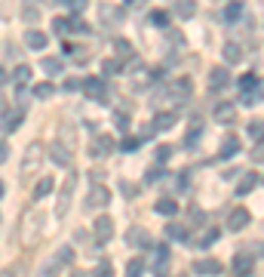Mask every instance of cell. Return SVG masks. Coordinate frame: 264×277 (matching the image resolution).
<instances>
[{"label":"cell","instance_id":"1","mask_svg":"<svg viewBox=\"0 0 264 277\" xmlns=\"http://www.w3.org/2000/svg\"><path fill=\"white\" fill-rule=\"evenodd\" d=\"M40 228H43V213H37V210H25L22 225H18V237H22V244H34V241L40 237Z\"/></svg>","mask_w":264,"mask_h":277},{"label":"cell","instance_id":"2","mask_svg":"<svg viewBox=\"0 0 264 277\" xmlns=\"http://www.w3.org/2000/svg\"><path fill=\"white\" fill-rule=\"evenodd\" d=\"M74 188H77V173H68V179L58 188V200H55V219H65L71 213V200H74Z\"/></svg>","mask_w":264,"mask_h":277},{"label":"cell","instance_id":"3","mask_svg":"<svg viewBox=\"0 0 264 277\" xmlns=\"http://www.w3.org/2000/svg\"><path fill=\"white\" fill-rule=\"evenodd\" d=\"M126 244H129V247H135V250H151V247H154L151 234H148L141 225H132V228L126 231Z\"/></svg>","mask_w":264,"mask_h":277},{"label":"cell","instance_id":"4","mask_svg":"<svg viewBox=\"0 0 264 277\" xmlns=\"http://www.w3.org/2000/svg\"><path fill=\"white\" fill-rule=\"evenodd\" d=\"M228 83H231V68H228V65H215V68L209 71V89H212V93H221Z\"/></svg>","mask_w":264,"mask_h":277},{"label":"cell","instance_id":"5","mask_svg":"<svg viewBox=\"0 0 264 277\" xmlns=\"http://www.w3.org/2000/svg\"><path fill=\"white\" fill-rule=\"evenodd\" d=\"M83 89H86V96L95 99V102H105V99H108V83H105L101 77H86V80H83Z\"/></svg>","mask_w":264,"mask_h":277},{"label":"cell","instance_id":"6","mask_svg":"<svg viewBox=\"0 0 264 277\" xmlns=\"http://www.w3.org/2000/svg\"><path fill=\"white\" fill-rule=\"evenodd\" d=\"M49 157H52V163H55V167H65V170L74 163V151H71L68 145H62V142H52Z\"/></svg>","mask_w":264,"mask_h":277},{"label":"cell","instance_id":"7","mask_svg":"<svg viewBox=\"0 0 264 277\" xmlns=\"http://www.w3.org/2000/svg\"><path fill=\"white\" fill-rule=\"evenodd\" d=\"M249 222H252V213L246 207H237V210L228 213V231H243Z\"/></svg>","mask_w":264,"mask_h":277},{"label":"cell","instance_id":"8","mask_svg":"<svg viewBox=\"0 0 264 277\" xmlns=\"http://www.w3.org/2000/svg\"><path fill=\"white\" fill-rule=\"evenodd\" d=\"M40 157H43V145H40V142L28 145V151H25V163H22V176H28L31 170H37V167H40Z\"/></svg>","mask_w":264,"mask_h":277},{"label":"cell","instance_id":"9","mask_svg":"<svg viewBox=\"0 0 264 277\" xmlns=\"http://www.w3.org/2000/svg\"><path fill=\"white\" fill-rule=\"evenodd\" d=\"M108 200H111V191L108 188H101V185H95L92 191H89V197H86V210H105L108 207Z\"/></svg>","mask_w":264,"mask_h":277},{"label":"cell","instance_id":"10","mask_svg":"<svg viewBox=\"0 0 264 277\" xmlns=\"http://www.w3.org/2000/svg\"><path fill=\"white\" fill-rule=\"evenodd\" d=\"M114 237V222H111V216H98L95 219V241L98 244H108Z\"/></svg>","mask_w":264,"mask_h":277},{"label":"cell","instance_id":"11","mask_svg":"<svg viewBox=\"0 0 264 277\" xmlns=\"http://www.w3.org/2000/svg\"><path fill=\"white\" fill-rule=\"evenodd\" d=\"M111 151H114L111 136H95V139H92V145H89V154H92V157H108Z\"/></svg>","mask_w":264,"mask_h":277},{"label":"cell","instance_id":"12","mask_svg":"<svg viewBox=\"0 0 264 277\" xmlns=\"http://www.w3.org/2000/svg\"><path fill=\"white\" fill-rule=\"evenodd\" d=\"M101 25H108V28L123 25V9L120 6H101Z\"/></svg>","mask_w":264,"mask_h":277},{"label":"cell","instance_id":"13","mask_svg":"<svg viewBox=\"0 0 264 277\" xmlns=\"http://www.w3.org/2000/svg\"><path fill=\"white\" fill-rule=\"evenodd\" d=\"M46 43H49V40H46V34H43V31H37V28L25 34V46H28V49H37V52H40V49H46Z\"/></svg>","mask_w":264,"mask_h":277},{"label":"cell","instance_id":"14","mask_svg":"<svg viewBox=\"0 0 264 277\" xmlns=\"http://www.w3.org/2000/svg\"><path fill=\"white\" fill-rule=\"evenodd\" d=\"M175 120H178V117H175L172 111H163V114H157V117L151 120V130H154V133H163V130L175 126Z\"/></svg>","mask_w":264,"mask_h":277},{"label":"cell","instance_id":"15","mask_svg":"<svg viewBox=\"0 0 264 277\" xmlns=\"http://www.w3.org/2000/svg\"><path fill=\"white\" fill-rule=\"evenodd\" d=\"M154 213H160V216L172 219V216L178 213V200H172V197H160V200L154 204Z\"/></svg>","mask_w":264,"mask_h":277},{"label":"cell","instance_id":"16","mask_svg":"<svg viewBox=\"0 0 264 277\" xmlns=\"http://www.w3.org/2000/svg\"><path fill=\"white\" fill-rule=\"evenodd\" d=\"M258 182H261V176H258V173H246V176H243V182L237 185V194H252V191L258 188Z\"/></svg>","mask_w":264,"mask_h":277},{"label":"cell","instance_id":"17","mask_svg":"<svg viewBox=\"0 0 264 277\" xmlns=\"http://www.w3.org/2000/svg\"><path fill=\"white\" fill-rule=\"evenodd\" d=\"M175 15L178 19H194L197 15V0H175Z\"/></svg>","mask_w":264,"mask_h":277},{"label":"cell","instance_id":"18","mask_svg":"<svg viewBox=\"0 0 264 277\" xmlns=\"http://www.w3.org/2000/svg\"><path fill=\"white\" fill-rule=\"evenodd\" d=\"M194 271H197V274L212 277V274H218V271H221V262H218V259H203V262H197V265H194Z\"/></svg>","mask_w":264,"mask_h":277},{"label":"cell","instance_id":"19","mask_svg":"<svg viewBox=\"0 0 264 277\" xmlns=\"http://www.w3.org/2000/svg\"><path fill=\"white\" fill-rule=\"evenodd\" d=\"M240 59H243V49H240V43L228 40V43H225V62H228V68H231V65H237Z\"/></svg>","mask_w":264,"mask_h":277},{"label":"cell","instance_id":"20","mask_svg":"<svg viewBox=\"0 0 264 277\" xmlns=\"http://www.w3.org/2000/svg\"><path fill=\"white\" fill-rule=\"evenodd\" d=\"M166 237H169L172 244H185V241H188V231H185V225L169 222V225H166Z\"/></svg>","mask_w":264,"mask_h":277},{"label":"cell","instance_id":"21","mask_svg":"<svg viewBox=\"0 0 264 277\" xmlns=\"http://www.w3.org/2000/svg\"><path fill=\"white\" fill-rule=\"evenodd\" d=\"M0 277H28V262L25 259H15L12 265H6V271Z\"/></svg>","mask_w":264,"mask_h":277},{"label":"cell","instance_id":"22","mask_svg":"<svg viewBox=\"0 0 264 277\" xmlns=\"http://www.w3.org/2000/svg\"><path fill=\"white\" fill-rule=\"evenodd\" d=\"M243 9H246V6H243L240 0H234V3H228V6H225V12H221V19H225V22H237V19L243 15Z\"/></svg>","mask_w":264,"mask_h":277},{"label":"cell","instance_id":"23","mask_svg":"<svg viewBox=\"0 0 264 277\" xmlns=\"http://www.w3.org/2000/svg\"><path fill=\"white\" fill-rule=\"evenodd\" d=\"M237 151H240V142H237L234 136H228V139H225V145H221V151H218V157H221V160H228V157H234Z\"/></svg>","mask_w":264,"mask_h":277},{"label":"cell","instance_id":"24","mask_svg":"<svg viewBox=\"0 0 264 277\" xmlns=\"http://www.w3.org/2000/svg\"><path fill=\"white\" fill-rule=\"evenodd\" d=\"M154 256H157V274L163 277L166 274V265H169V247H157Z\"/></svg>","mask_w":264,"mask_h":277},{"label":"cell","instance_id":"25","mask_svg":"<svg viewBox=\"0 0 264 277\" xmlns=\"http://www.w3.org/2000/svg\"><path fill=\"white\" fill-rule=\"evenodd\" d=\"M148 22L157 25V28H166V25H169V12H166V9H151V12H148Z\"/></svg>","mask_w":264,"mask_h":277},{"label":"cell","instance_id":"26","mask_svg":"<svg viewBox=\"0 0 264 277\" xmlns=\"http://www.w3.org/2000/svg\"><path fill=\"white\" fill-rule=\"evenodd\" d=\"M40 65H43V71H46V74H49V77H52V74H55V77H58V74H62V71H65V62H62V59H43V62H40Z\"/></svg>","mask_w":264,"mask_h":277},{"label":"cell","instance_id":"27","mask_svg":"<svg viewBox=\"0 0 264 277\" xmlns=\"http://www.w3.org/2000/svg\"><path fill=\"white\" fill-rule=\"evenodd\" d=\"M22 120H25V114H22V111H12V117H3L0 126H3V133H12V130L22 126Z\"/></svg>","mask_w":264,"mask_h":277},{"label":"cell","instance_id":"28","mask_svg":"<svg viewBox=\"0 0 264 277\" xmlns=\"http://www.w3.org/2000/svg\"><path fill=\"white\" fill-rule=\"evenodd\" d=\"M52 188H55V182H52V179H40V182H37V188H34V200H43L46 194H52Z\"/></svg>","mask_w":264,"mask_h":277},{"label":"cell","instance_id":"29","mask_svg":"<svg viewBox=\"0 0 264 277\" xmlns=\"http://www.w3.org/2000/svg\"><path fill=\"white\" fill-rule=\"evenodd\" d=\"M258 86H261L258 74H243V77H240V89H243V93H249V89H258Z\"/></svg>","mask_w":264,"mask_h":277},{"label":"cell","instance_id":"30","mask_svg":"<svg viewBox=\"0 0 264 277\" xmlns=\"http://www.w3.org/2000/svg\"><path fill=\"white\" fill-rule=\"evenodd\" d=\"M215 120L231 123V120H234V105H231V102H228V105H218V108H215Z\"/></svg>","mask_w":264,"mask_h":277},{"label":"cell","instance_id":"31","mask_svg":"<svg viewBox=\"0 0 264 277\" xmlns=\"http://www.w3.org/2000/svg\"><path fill=\"white\" fill-rule=\"evenodd\" d=\"M218 234H221L218 228H209V231H206V234H203V237L197 241V247H200V250H206V247H212V244L218 241Z\"/></svg>","mask_w":264,"mask_h":277},{"label":"cell","instance_id":"32","mask_svg":"<svg viewBox=\"0 0 264 277\" xmlns=\"http://www.w3.org/2000/svg\"><path fill=\"white\" fill-rule=\"evenodd\" d=\"M234 271H237V274H249V271H252V259H249V256H237V259H234Z\"/></svg>","mask_w":264,"mask_h":277},{"label":"cell","instance_id":"33","mask_svg":"<svg viewBox=\"0 0 264 277\" xmlns=\"http://www.w3.org/2000/svg\"><path fill=\"white\" fill-rule=\"evenodd\" d=\"M145 271V262L141 259H129V265H126V277H141Z\"/></svg>","mask_w":264,"mask_h":277},{"label":"cell","instance_id":"34","mask_svg":"<svg viewBox=\"0 0 264 277\" xmlns=\"http://www.w3.org/2000/svg\"><path fill=\"white\" fill-rule=\"evenodd\" d=\"M12 77H15V83H18V86H25V83L31 80V68H28V65H18Z\"/></svg>","mask_w":264,"mask_h":277},{"label":"cell","instance_id":"35","mask_svg":"<svg viewBox=\"0 0 264 277\" xmlns=\"http://www.w3.org/2000/svg\"><path fill=\"white\" fill-rule=\"evenodd\" d=\"M52 93H55V86H52L49 80H46V83H37V86H34V96H37V99H49Z\"/></svg>","mask_w":264,"mask_h":277},{"label":"cell","instance_id":"36","mask_svg":"<svg viewBox=\"0 0 264 277\" xmlns=\"http://www.w3.org/2000/svg\"><path fill=\"white\" fill-rule=\"evenodd\" d=\"M188 96H191V80L181 77V80L175 83V99H188Z\"/></svg>","mask_w":264,"mask_h":277},{"label":"cell","instance_id":"37","mask_svg":"<svg viewBox=\"0 0 264 277\" xmlns=\"http://www.w3.org/2000/svg\"><path fill=\"white\" fill-rule=\"evenodd\" d=\"M197 139H200V120H194V126H191V133H188L185 145H188V148H194V145H197Z\"/></svg>","mask_w":264,"mask_h":277},{"label":"cell","instance_id":"38","mask_svg":"<svg viewBox=\"0 0 264 277\" xmlns=\"http://www.w3.org/2000/svg\"><path fill=\"white\" fill-rule=\"evenodd\" d=\"M138 145H141V139H135V136H126L123 142H120V148L129 154V151H138Z\"/></svg>","mask_w":264,"mask_h":277},{"label":"cell","instance_id":"39","mask_svg":"<svg viewBox=\"0 0 264 277\" xmlns=\"http://www.w3.org/2000/svg\"><path fill=\"white\" fill-rule=\"evenodd\" d=\"M92 277H114V265H111V262H98Z\"/></svg>","mask_w":264,"mask_h":277},{"label":"cell","instance_id":"40","mask_svg":"<svg viewBox=\"0 0 264 277\" xmlns=\"http://www.w3.org/2000/svg\"><path fill=\"white\" fill-rule=\"evenodd\" d=\"M68 28H71V31H83V34L89 31V25H86L83 19H77V15H74V19H68Z\"/></svg>","mask_w":264,"mask_h":277},{"label":"cell","instance_id":"41","mask_svg":"<svg viewBox=\"0 0 264 277\" xmlns=\"http://www.w3.org/2000/svg\"><path fill=\"white\" fill-rule=\"evenodd\" d=\"M258 102H261V93H258V89L243 93V105H258Z\"/></svg>","mask_w":264,"mask_h":277},{"label":"cell","instance_id":"42","mask_svg":"<svg viewBox=\"0 0 264 277\" xmlns=\"http://www.w3.org/2000/svg\"><path fill=\"white\" fill-rule=\"evenodd\" d=\"M58 262H62V265H71V262H74V250H71V247H62V250H58Z\"/></svg>","mask_w":264,"mask_h":277},{"label":"cell","instance_id":"43","mask_svg":"<svg viewBox=\"0 0 264 277\" xmlns=\"http://www.w3.org/2000/svg\"><path fill=\"white\" fill-rule=\"evenodd\" d=\"M169 157H172V148H169V145H160V148H157V163H166Z\"/></svg>","mask_w":264,"mask_h":277},{"label":"cell","instance_id":"44","mask_svg":"<svg viewBox=\"0 0 264 277\" xmlns=\"http://www.w3.org/2000/svg\"><path fill=\"white\" fill-rule=\"evenodd\" d=\"M120 188H123V197H138V185H132V182H120Z\"/></svg>","mask_w":264,"mask_h":277},{"label":"cell","instance_id":"45","mask_svg":"<svg viewBox=\"0 0 264 277\" xmlns=\"http://www.w3.org/2000/svg\"><path fill=\"white\" fill-rule=\"evenodd\" d=\"M22 12H25V15H22L25 22H37V19H40V15H37V6H28V3H25V9H22Z\"/></svg>","mask_w":264,"mask_h":277},{"label":"cell","instance_id":"46","mask_svg":"<svg viewBox=\"0 0 264 277\" xmlns=\"http://www.w3.org/2000/svg\"><path fill=\"white\" fill-rule=\"evenodd\" d=\"M77 86H80V77H68V80L62 83V89H65V93H77Z\"/></svg>","mask_w":264,"mask_h":277},{"label":"cell","instance_id":"47","mask_svg":"<svg viewBox=\"0 0 264 277\" xmlns=\"http://www.w3.org/2000/svg\"><path fill=\"white\" fill-rule=\"evenodd\" d=\"M160 176H163V167H151V170L145 173V182H157Z\"/></svg>","mask_w":264,"mask_h":277},{"label":"cell","instance_id":"48","mask_svg":"<svg viewBox=\"0 0 264 277\" xmlns=\"http://www.w3.org/2000/svg\"><path fill=\"white\" fill-rule=\"evenodd\" d=\"M114 46H117V52H120V56H132V46H129L126 40H114Z\"/></svg>","mask_w":264,"mask_h":277},{"label":"cell","instance_id":"49","mask_svg":"<svg viewBox=\"0 0 264 277\" xmlns=\"http://www.w3.org/2000/svg\"><path fill=\"white\" fill-rule=\"evenodd\" d=\"M249 136H252L255 142H261V120H255V123H249Z\"/></svg>","mask_w":264,"mask_h":277},{"label":"cell","instance_id":"50","mask_svg":"<svg viewBox=\"0 0 264 277\" xmlns=\"http://www.w3.org/2000/svg\"><path fill=\"white\" fill-rule=\"evenodd\" d=\"M86 3H89V0H68V6L74 9V15H80V12L86 9Z\"/></svg>","mask_w":264,"mask_h":277},{"label":"cell","instance_id":"51","mask_svg":"<svg viewBox=\"0 0 264 277\" xmlns=\"http://www.w3.org/2000/svg\"><path fill=\"white\" fill-rule=\"evenodd\" d=\"M58 268H62V262H55V259H49V265L43 268V274H46V277H52V274H58Z\"/></svg>","mask_w":264,"mask_h":277},{"label":"cell","instance_id":"52","mask_svg":"<svg viewBox=\"0 0 264 277\" xmlns=\"http://www.w3.org/2000/svg\"><path fill=\"white\" fill-rule=\"evenodd\" d=\"M52 31L65 34V31H68V19H52Z\"/></svg>","mask_w":264,"mask_h":277},{"label":"cell","instance_id":"53","mask_svg":"<svg viewBox=\"0 0 264 277\" xmlns=\"http://www.w3.org/2000/svg\"><path fill=\"white\" fill-rule=\"evenodd\" d=\"M105 71H108V74H117V71H120V62H117V59H108V62H105Z\"/></svg>","mask_w":264,"mask_h":277},{"label":"cell","instance_id":"54","mask_svg":"<svg viewBox=\"0 0 264 277\" xmlns=\"http://www.w3.org/2000/svg\"><path fill=\"white\" fill-rule=\"evenodd\" d=\"M6 157H9V148H6V142H0V163H6Z\"/></svg>","mask_w":264,"mask_h":277},{"label":"cell","instance_id":"55","mask_svg":"<svg viewBox=\"0 0 264 277\" xmlns=\"http://www.w3.org/2000/svg\"><path fill=\"white\" fill-rule=\"evenodd\" d=\"M117 126H123V130L129 126V120H126V114H117Z\"/></svg>","mask_w":264,"mask_h":277},{"label":"cell","instance_id":"56","mask_svg":"<svg viewBox=\"0 0 264 277\" xmlns=\"http://www.w3.org/2000/svg\"><path fill=\"white\" fill-rule=\"evenodd\" d=\"M191 213H194V216H191V219H194V222H206V216H203V213H200V210H191Z\"/></svg>","mask_w":264,"mask_h":277},{"label":"cell","instance_id":"57","mask_svg":"<svg viewBox=\"0 0 264 277\" xmlns=\"http://www.w3.org/2000/svg\"><path fill=\"white\" fill-rule=\"evenodd\" d=\"M3 83H6V68L0 65V86H3Z\"/></svg>","mask_w":264,"mask_h":277},{"label":"cell","instance_id":"58","mask_svg":"<svg viewBox=\"0 0 264 277\" xmlns=\"http://www.w3.org/2000/svg\"><path fill=\"white\" fill-rule=\"evenodd\" d=\"M71 277H86V274H83V271H74V274H71Z\"/></svg>","mask_w":264,"mask_h":277},{"label":"cell","instance_id":"59","mask_svg":"<svg viewBox=\"0 0 264 277\" xmlns=\"http://www.w3.org/2000/svg\"><path fill=\"white\" fill-rule=\"evenodd\" d=\"M3 191H6V185H3V182H0V197H3Z\"/></svg>","mask_w":264,"mask_h":277},{"label":"cell","instance_id":"60","mask_svg":"<svg viewBox=\"0 0 264 277\" xmlns=\"http://www.w3.org/2000/svg\"><path fill=\"white\" fill-rule=\"evenodd\" d=\"M240 277H252V274H240Z\"/></svg>","mask_w":264,"mask_h":277}]
</instances>
